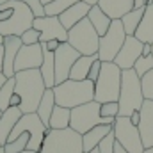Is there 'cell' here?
<instances>
[{
	"instance_id": "55",
	"label": "cell",
	"mask_w": 153,
	"mask_h": 153,
	"mask_svg": "<svg viewBox=\"0 0 153 153\" xmlns=\"http://www.w3.org/2000/svg\"><path fill=\"white\" fill-rule=\"evenodd\" d=\"M2 112H4V111H0V117H2Z\"/></svg>"
},
{
	"instance_id": "18",
	"label": "cell",
	"mask_w": 153,
	"mask_h": 153,
	"mask_svg": "<svg viewBox=\"0 0 153 153\" xmlns=\"http://www.w3.org/2000/svg\"><path fill=\"white\" fill-rule=\"evenodd\" d=\"M89 9H91V5H89L87 2L78 0L76 4H73L70 9H66V11L59 16V20H61V23L64 25V29H68V30H70L71 27H75L78 22H82L84 18H87Z\"/></svg>"
},
{
	"instance_id": "39",
	"label": "cell",
	"mask_w": 153,
	"mask_h": 153,
	"mask_svg": "<svg viewBox=\"0 0 153 153\" xmlns=\"http://www.w3.org/2000/svg\"><path fill=\"white\" fill-rule=\"evenodd\" d=\"M59 45H61V41H57V39H52V41L41 43V46H43V48H46V50H50V52H55V50L59 48Z\"/></svg>"
},
{
	"instance_id": "28",
	"label": "cell",
	"mask_w": 153,
	"mask_h": 153,
	"mask_svg": "<svg viewBox=\"0 0 153 153\" xmlns=\"http://www.w3.org/2000/svg\"><path fill=\"white\" fill-rule=\"evenodd\" d=\"M144 9L146 7H141V9H132L128 11L123 18H121V23H123V29L126 32V36H134L141 20H143V14H144Z\"/></svg>"
},
{
	"instance_id": "40",
	"label": "cell",
	"mask_w": 153,
	"mask_h": 153,
	"mask_svg": "<svg viewBox=\"0 0 153 153\" xmlns=\"http://www.w3.org/2000/svg\"><path fill=\"white\" fill-rule=\"evenodd\" d=\"M130 121L137 126V125H139V121H141V111H134L132 116H130Z\"/></svg>"
},
{
	"instance_id": "36",
	"label": "cell",
	"mask_w": 153,
	"mask_h": 153,
	"mask_svg": "<svg viewBox=\"0 0 153 153\" xmlns=\"http://www.w3.org/2000/svg\"><path fill=\"white\" fill-rule=\"evenodd\" d=\"M20 39H22L23 45H38L39 43V30L32 27V29L25 30V32L20 36Z\"/></svg>"
},
{
	"instance_id": "26",
	"label": "cell",
	"mask_w": 153,
	"mask_h": 153,
	"mask_svg": "<svg viewBox=\"0 0 153 153\" xmlns=\"http://www.w3.org/2000/svg\"><path fill=\"white\" fill-rule=\"evenodd\" d=\"M98 59V53L96 55H80L75 61L71 71H70V78L71 80H85L89 75V70L93 66V62Z\"/></svg>"
},
{
	"instance_id": "20",
	"label": "cell",
	"mask_w": 153,
	"mask_h": 153,
	"mask_svg": "<svg viewBox=\"0 0 153 153\" xmlns=\"http://www.w3.org/2000/svg\"><path fill=\"white\" fill-rule=\"evenodd\" d=\"M98 5L112 20H121L128 11L134 9V0H98Z\"/></svg>"
},
{
	"instance_id": "7",
	"label": "cell",
	"mask_w": 153,
	"mask_h": 153,
	"mask_svg": "<svg viewBox=\"0 0 153 153\" xmlns=\"http://www.w3.org/2000/svg\"><path fill=\"white\" fill-rule=\"evenodd\" d=\"M100 105H102L100 102L93 100V102H87L84 105H78L75 109H71L70 126L75 132H78L80 135H84L85 132H89L96 125H114L116 117H102Z\"/></svg>"
},
{
	"instance_id": "24",
	"label": "cell",
	"mask_w": 153,
	"mask_h": 153,
	"mask_svg": "<svg viewBox=\"0 0 153 153\" xmlns=\"http://www.w3.org/2000/svg\"><path fill=\"white\" fill-rule=\"evenodd\" d=\"M39 71H41V76L45 80V85L52 89L55 85V52L43 48V62H41Z\"/></svg>"
},
{
	"instance_id": "2",
	"label": "cell",
	"mask_w": 153,
	"mask_h": 153,
	"mask_svg": "<svg viewBox=\"0 0 153 153\" xmlns=\"http://www.w3.org/2000/svg\"><path fill=\"white\" fill-rule=\"evenodd\" d=\"M53 94H55V103L68 107V109H75L78 105H84L87 102L94 100V82L91 80H64L57 85L52 87Z\"/></svg>"
},
{
	"instance_id": "45",
	"label": "cell",
	"mask_w": 153,
	"mask_h": 153,
	"mask_svg": "<svg viewBox=\"0 0 153 153\" xmlns=\"http://www.w3.org/2000/svg\"><path fill=\"white\" fill-rule=\"evenodd\" d=\"M2 66H4V45L0 43V71H2Z\"/></svg>"
},
{
	"instance_id": "57",
	"label": "cell",
	"mask_w": 153,
	"mask_h": 153,
	"mask_svg": "<svg viewBox=\"0 0 153 153\" xmlns=\"http://www.w3.org/2000/svg\"><path fill=\"white\" fill-rule=\"evenodd\" d=\"M0 146H2V144H0Z\"/></svg>"
},
{
	"instance_id": "52",
	"label": "cell",
	"mask_w": 153,
	"mask_h": 153,
	"mask_svg": "<svg viewBox=\"0 0 153 153\" xmlns=\"http://www.w3.org/2000/svg\"><path fill=\"white\" fill-rule=\"evenodd\" d=\"M0 153H7L5 150H4V146H0Z\"/></svg>"
},
{
	"instance_id": "32",
	"label": "cell",
	"mask_w": 153,
	"mask_h": 153,
	"mask_svg": "<svg viewBox=\"0 0 153 153\" xmlns=\"http://www.w3.org/2000/svg\"><path fill=\"white\" fill-rule=\"evenodd\" d=\"M152 70H153V55H141L135 61V64H134V71L141 78L146 75L148 71H152Z\"/></svg>"
},
{
	"instance_id": "13",
	"label": "cell",
	"mask_w": 153,
	"mask_h": 153,
	"mask_svg": "<svg viewBox=\"0 0 153 153\" xmlns=\"http://www.w3.org/2000/svg\"><path fill=\"white\" fill-rule=\"evenodd\" d=\"M78 57L80 52L75 50L68 41L59 45V48L55 50V85L70 78V71Z\"/></svg>"
},
{
	"instance_id": "11",
	"label": "cell",
	"mask_w": 153,
	"mask_h": 153,
	"mask_svg": "<svg viewBox=\"0 0 153 153\" xmlns=\"http://www.w3.org/2000/svg\"><path fill=\"white\" fill-rule=\"evenodd\" d=\"M114 135L116 141L130 153H143L144 144L139 134V128L130 121L128 116H117L114 121Z\"/></svg>"
},
{
	"instance_id": "30",
	"label": "cell",
	"mask_w": 153,
	"mask_h": 153,
	"mask_svg": "<svg viewBox=\"0 0 153 153\" xmlns=\"http://www.w3.org/2000/svg\"><path fill=\"white\" fill-rule=\"evenodd\" d=\"M14 85H16V78L11 76V78H7V82L0 89V111H7L11 107V98L14 94Z\"/></svg>"
},
{
	"instance_id": "23",
	"label": "cell",
	"mask_w": 153,
	"mask_h": 153,
	"mask_svg": "<svg viewBox=\"0 0 153 153\" xmlns=\"http://www.w3.org/2000/svg\"><path fill=\"white\" fill-rule=\"evenodd\" d=\"M143 43H153V4H148L143 14V20L134 34Z\"/></svg>"
},
{
	"instance_id": "33",
	"label": "cell",
	"mask_w": 153,
	"mask_h": 153,
	"mask_svg": "<svg viewBox=\"0 0 153 153\" xmlns=\"http://www.w3.org/2000/svg\"><path fill=\"white\" fill-rule=\"evenodd\" d=\"M114 146H116V135H114V128L100 141L98 150L100 153H114Z\"/></svg>"
},
{
	"instance_id": "50",
	"label": "cell",
	"mask_w": 153,
	"mask_h": 153,
	"mask_svg": "<svg viewBox=\"0 0 153 153\" xmlns=\"http://www.w3.org/2000/svg\"><path fill=\"white\" fill-rule=\"evenodd\" d=\"M84 153H100V150H98V148H94V150H91V152H84Z\"/></svg>"
},
{
	"instance_id": "8",
	"label": "cell",
	"mask_w": 153,
	"mask_h": 153,
	"mask_svg": "<svg viewBox=\"0 0 153 153\" xmlns=\"http://www.w3.org/2000/svg\"><path fill=\"white\" fill-rule=\"evenodd\" d=\"M68 43L80 52V55H96L100 46V36L87 18L78 22L68 30Z\"/></svg>"
},
{
	"instance_id": "38",
	"label": "cell",
	"mask_w": 153,
	"mask_h": 153,
	"mask_svg": "<svg viewBox=\"0 0 153 153\" xmlns=\"http://www.w3.org/2000/svg\"><path fill=\"white\" fill-rule=\"evenodd\" d=\"M100 71H102V61H100V57H98V59L93 62L91 70H89L87 80H91V82H96V80H98V75H100Z\"/></svg>"
},
{
	"instance_id": "31",
	"label": "cell",
	"mask_w": 153,
	"mask_h": 153,
	"mask_svg": "<svg viewBox=\"0 0 153 153\" xmlns=\"http://www.w3.org/2000/svg\"><path fill=\"white\" fill-rule=\"evenodd\" d=\"M29 141H30V135H29V134H22V135H18L16 139L7 141V143L4 144V150L7 153H20V152H23V150H27Z\"/></svg>"
},
{
	"instance_id": "53",
	"label": "cell",
	"mask_w": 153,
	"mask_h": 153,
	"mask_svg": "<svg viewBox=\"0 0 153 153\" xmlns=\"http://www.w3.org/2000/svg\"><path fill=\"white\" fill-rule=\"evenodd\" d=\"M4 2H9V0H0V4H4Z\"/></svg>"
},
{
	"instance_id": "44",
	"label": "cell",
	"mask_w": 153,
	"mask_h": 153,
	"mask_svg": "<svg viewBox=\"0 0 153 153\" xmlns=\"http://www.w3.org/2000/svg\"><path fill=\"white\" fill-rule=\"evenodd\" d=\"M114 153H130V152H126V150H125V148H123V146H121V144H119L117 141H116V146H114Z\"/></svg>"
},
{
	"instance_id": "12",
	"label": "cell",
	"mask_w": 153,
	"mask_h": 153,
	"mask_svg": "<svg viewBox=\"0 0 153 153\" xmlns=\"http://www.w3.org/2000/svg\"><path fill=\"white\" fill-rule=\"evenodd\" d=\"M34 29L39 30V43H46L57 39L61 43L68 41V29L61 23L59 16H39L34 18Z\"/></svg>"
},
{
	"instance_id": "35",
	"label": "cell",
	"mask_w": 153,
	"mask_h": 153,
	"mask_svg": "<svg viewBox=\"0 0 153 153\" xmlns=\"http://www.w3.org/2000/svg\"><path fill=\"white\" fill-rule=\"evenodd\" d=\"M141 85H143V94L146 100H153V70L148 71L146 75L141 78Z\"/></svg>"
},
{
	"instance_id": "25",
	"label": "cell",
	"mask_w": 153,
	"mask_h": 153,
	"mask_svg": "<svg viewBox=\"0 0 153 153\" xmlns=\"http://www.w3.org/2000/svg\"><path fill=\"white\" fill-rule=\"evenodd\" d=\"M70 119H71V109L55 103V107H53V111H52V116H50L48 128H52V130H64V128H70Z\"/></svg>"
},
{
	"instance_id": "29",
	"label": "cell",
	"mask_w": 153,
	"mask_h": 153,
	"mask_svg": "<svg viewBox=\"0 0 153 153\" xmlns=\"http://www.w3.org/2000/svg\"><path fill=\"white\" fill-rule=\"evenodd\" d=\"M78 0H52L45 5V16H61L66 9H70Z\"/></svg>"
},
{
	"instance_id": "34",
	"label": "cell",
	"mask_w": 153,
	"mask_h": 153,
	"mask_svg": "<svg viewBox=\"0 0 153 153\" xmlns=\"http://www.w3.org/2000/svg\"><path fill=\"white\" fill-rule=\"evenodd\" d=\"M102 117H117L119 116V103L117 102H105L100 105Z\"/></svg>"
},
{
	"instance_id": "47",
	"label": "cell",
	"mask_w": 153,
	"mask_h": 153,
	"mask_svg": "<svg viewBox=\"0 0 153 153\" xmlns=\"http://www.w3.org/2000/svg\"><path fill=\"white\" fill-rule=\"evenodd\" d=\"M82 2H87L89 5H96L98 4V0H82Z\"/></svg>"
},
{
	"instance_id": "10",
	"label": "cell",
	"mask_w": 153,
	"mask_h": 153,
	"mask_svg": "<svg viewBox=\"0 0 153 153\" xmlns=\"http://www.w3.org/2000/svg\"><path fill=\"white\" fill-rule=\"evenodd\" d=\"M125 39H126V32L123 29L121 20H112L109 30L100 38V46H98L100 61L102 62H114L116 55L121 50Z\"/></svg>"
},
{
	"instance_id": "56",
	"label": "cell",
	"mask_w": 153,
	"mask_h": 153,
	"mask_svg": "<svg viewBox=\"0 0 153 153\" xmlns=\"http://www.w3.org/2000/svg\"><path fill=\"white\" fill-rule=\"evenodd\" d=\"M150 4H153V0H150Z\"/></svg>"
},
{
	"instance_id": "48",
	"label": "cell",
	"mask_w": 153,
	"mask_h": 153,
	"mask_svg": "<svg viewBox=\"0 0 153 153\" xmlns=\"http://www.w3.org/2000/svg\"><path fill=\"white\" fill-rule=\"evenodd\" d=\"M143 153H153V146H150V148H144V152Z\"/></svg>"
},
{
	"instance_id": "49",
	"label": "cell",
	"mask_w": 153,
	"mask_h": 153,
	"mask_svg": "<svg viewBox=\"0 0 153 153\" xmlns=\"http://www.w3.org/2000/svg\"><path fill=\"white\" fill-rule=\"evenodd\" d=\"M20 153H39V152H34V150H23V152H20Z\"/></svg>"
},
{
	"instance_id": "21",
	"label": "cell",
	"mask_w": 153,
	"mask_h": 153,
	"mask_svg": "<svg viewBox=\"0 0 153 153\" xmlns=\"http://www.w3.org/2000/svg\"><path fill=\"white\" fill-rule=\"evenodd\" d=\"M87 20L91 22V25L94 27V30L98 32L100 38L109 30V27H111V23H112V18L107 16V13H105L98 4H96V5H91L89 14H87Z\"/></svg>"
},
{
	"instance_id": "22",
	"label": "cell",
	"mask_w": 153,
	"mask_h": 153,
	"mask_svg": "<svg viewBox=\"0 0 153 153\" xmlns=\"http://www.w3.org/2000/svg\"><path fill=\"white\" fill-rule=\"evenodd\" d=\"M114 125H96L94 128H91L89 132H85L82 135V146H84V152H91L94 148H98L100 141L112 130Z\"/></svg>"
},
{
	"instance_id": "16",
	"label": "cell",
	"mask_w": 153,
	"mask_h": 153,
	"mask_svg": "<svg viewBox=\"0 0 153 153\" xmlns=\"http://www.w3.org/2000/svg\"><path fill=\"white\" fill-rule=\"evenodd\" d=\"M4 66H2V71L7 78L14 76V61H16V55L20 52V48L23 46L20 36H5L4 38Z\"/></svg>"
},
{
	"instance_id": "43",
	"label": "cell",
	"mask_w": 153,
	"mask_h": 153,
	"mask_svg": "<svg viewBox=\"0 0 153 153\" xmlns=\"http://www.w3.org/2000/svg\"><path fill=\"white\" fill-rule=\"evenodd\" d=\"M143 55H152V43L143 45Z\"/></svg>"
},
{
	"instance_id": "41",
	"label": "cell",
	"mask_w": 153,
	"mask_h": 153,
	"mask_svg": "<svg viewBox=\"0 0 153 153\" xmlns=\"http://www.w3.org/2000/svg\"><path fill=\"white\" fill-rule=\"evenodd\" d=\"M20 103H22V98H20V94H13V98H11V107H20Z\"/></svg>"
},
{
	"instance_id": "6",
	"label": "cell",
	"mask_w": 153,
	"mask_h": 153,
	"mask_svg": "<svg viewBox=\"0 0 153 153\" xmlns=\"http://www.w3.org/2000/svg\"><path fill=\"white\" fill-rule=\"evenodd\" d=\"M39 153H84L82 135L71 126L64 130L48 128Z\"/></svg>"
},
{
	"instance_id": "4",
	"label": "cell",
	"mask_w": 153,
	"mask_h": 153,
	"mask_svg": "<svg viewBox=\"0 0 153 153\" xmlns=\"http://www.w3.org/2000/svg\"><path fill=\"white\" fill-rule=\"evenodd\" d=\"M5 7H11L13 9V14L0 22V34L5 38V36H22L25 30L32 29L34 25V13L20 0H9V2H4L0 4V11H4Z\"/></svg>"
},
{
	"instance_id": "54",
	"label": "cell",
	"mask_w": 153,
	"mask_h": 153,
	"mask_svg": "<svg viewBox=\"0 0 153 153\" xmlns=\"http://www.w3.org/2000/svg\"><path fill=\"white\" fill-rule=\"evenodd\" d=\"M152 55H153V43H152Z\"/></svg>"
},
{
	"instance_id": "19",
	"label": "cell",
	"mask_w": 153,
	"mask_h": 153,
	"mask_svg": "<svg viewBox=\"0 0 153 153\" xmlns=\"http://www.w3.org/2000/svg\"><path fill=\"white\" fill-rule=\"evenodd\" d=\"M22 114H23V112L20 111V107H9L7 111L2 112V117H0V144H2V146L7 143V139H9L13 128H14L16 123L20 121Z\"/></svg>"
},
{
	"instance_id": "37",
	"label": "cell",
	"mask_w": 153,
	"mask_h": 153,
	"mask_svg": "<svg viewBox=\"0 0 153 153\" xmlns=\"http://www.w3.org/2000/svg\"><path fill=\"white\" fill-rule=\"evenodd\" d=\"M20 2H23L32 13H34V16L39 18V16H45V5L41 4V0H20Z\"/></svg>"
},
{
	"instance_id": "3",
	"label": "cell",
	"mask_w": 153,
	"mask_h": 153,
	"mask_svg": "<svg viewBox=\"0 0 153 153\" xmlns=\"http://www.w3.org/2000/svg\"><path fill=\"white\" fill-rule=\"evenodd\" d=\"M144 94H143V85H141V76L132 70H123L121 73V89H119V116H132L134 111H141L144 103Z\"/></svg>"
},
{
	"instance_id": "27",
	"label": "cell",
	"mask_w": 153,
	"mask_h": 153,
	"mask_svg": "<svg viewBox=\"0 0 153 153\" xmlns=\"http://www.w3.org/2000/svg\"><path fill=\"white\" fill-rule=\"evenodd\" d=\"M53 107H55V94H53V89L46 87V91H45V94H43V98H41V102H39V105H38V111H36V114L41 117V121H43L46 126H48V123H50V116H52Z\"/></svg>"
},
{
	"instance_id": "42",
	"label": "cell",
	"mask_w": 153,
	"mask_h": 153,
	"mask_svg": "<svg viewBox=\"0 0 153 153\" xmlns=\"http://www.w3.org/2000/svg\"><path fill=\"white\" fill-rule=\"evenodd\" d=\"M150 4V0H134V9H141V7H146Z\"/></svg>"
},
{
	"instance_id": "1",
	"label": "cell",
	"mask_w": 153,
	"mask_h": 153,
	"mask_svg": "<svg viewBox=\"0 0 153 153\" xmlns=\"http://www.w3.org/2000/svg\"><path fill=\"white\" fill-rule=\"evenodd\" d=\"M16 85H14V93L20 94L22 103H20V111L23 114H30L38 111V105L46 91L45 80L41 76L39 70H23V71H16Z\"/></svg>"
},
{
	"instance_id": "9",
	"label": "cell",
	"mask_w": 153,
	"mask_h": 153,
	"mask_svg": "<svg viewBox=\"0 0 153 153\" xmlns=\"http://www.w3.org/2000/svg\"><path fill=\"white\" fill-rule=\"evenodd\" d=\"M48 132V126L41 121L36 112H30V114H22L20 121L16 123V126L13 128L11 135L7 141H13L16 139L18 135L22 134H29L30 135V141L27 144V150H34V152H41V146H43V141H45V135Z\"/></svg>"
},
{
	"instance_id": "14",
	"label": "cell",
	"mask_w": 153,
	"mask_h": 153,
	"mask_svg": "<svg viewBox=\"0 0 153 153\" xmlns=\"http://www.w3.org/2000/svg\"><path fill=\"white\" fill-rule=\"evenodd\" d=\"M143 45L144 43L139 41L135 36H126L121 50L116 55L114 62L121 70H132L134 64H135V61L143 55Z\"/></svg>"
},
{
	"instance_id": "5",
	"label": "cell",
	"mask_w": 153,
	"mask_h": 153,
	"mask_svg": "<svg viewBox=\"0 0 153 153\" xmlns=\"http://www.w3.org/2000/svg\"><path fill=\"white\" fill-rule=\"evenodd\" d=\"M123 70L116 62H102V71L94 82V100L100 103L117 102Z\"/></svg>"
},
{
	"instance_id": "51",
	"label": "cell",
	"mask_w": 153,
	"mask_h": 153,
	"mask_svg": "<svg viewBox=\"0 0 153 153\" xmlns=\"http://www.w3.org/2000/svg\"><path fill=\"white\" fill-rule=\"evenodd\" d=\"M50 2H52V0H41V4H43V5H46V4H50Z\"/></svg>"
},
{
	"instance_id": "17",
	"label": "cell",
	"mask_w": 153,
	"mask_h": 153,
	"mask_svg": "<svg viewBox=\"0 0 153 153\" xmlns=\"http://www.w3.org/2000/svg\"><path fill=\"white\" fill-rule=\"evenodd\" d=\"M144 148L153 146V100H144L141 107V121L137 125Z\"/></svg>"
},
{
	"instance_id": "15",
	"label": "cell",
	"mask_w": 153,
	"mask_h": 153,
	"mask_svg": "<svg viewBox=\"0 0 153 153\" xmlns=\"http://www.w3.org/2000/svg\"><path fill=\"white\" fill-rule=\"evenodd\" d=\"M43 62V48L38 45H23L14 61V73L23 70H39Z\"/></svg>"
},
{
	"instance_id": "46",
	"label": "cell",
	"mask_w": 153,
	"mask_h": 153,
	"mask_svg": "<svg viewBox=\"0 0 153 153\" xmlns=\"http://www.w3.org/2000/svg\"><path fill=\"white\" fill-rule=\"evenodd\" d=\"M5 82H7V76L4 75V71H0V89L4 87V84H5Z\"/></svg>"
}]
</instances>
